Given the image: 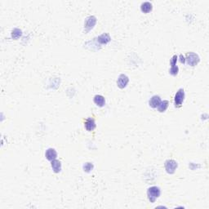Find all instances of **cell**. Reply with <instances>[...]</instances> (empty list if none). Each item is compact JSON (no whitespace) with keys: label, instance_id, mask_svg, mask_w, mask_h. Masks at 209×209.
<instances>
[{"label":"cell","instance_id":"obj_9","mask_svg":"<svg viewBox=\"0 0 209 209\" xmlns=\"http://www.w3.org/2000/svg\"><path fill=\"white\" fill-rule=\"evenodd\" d=\"M45 157L48 160L52 161L56 159L57 158V153L55 149L53 148H49L46 150V153H45Z\"/></svg>","mask_w":209,"mask_h":209},{"label":"cell","instance_id":"obj_4","mask_svg":"<svg viewBox=\"0 0 209 209\" xmlns=\"http://www.w3.org/2000/svg\"><path fill=\"white\" fill-rule=\"evenodd\" d=\"M164 167H165L166 172L168 174H173L175 173L176 170L178 167L177 163L173 159H168L164 163Z\"/></svg>","mask_w":209,"mask_h":209},{"label":"cell","instance_id":"obj_14","mask_svg":"<svg viewBox=\"0 0 209 209\" xmlns=\"http://www.w3.org/2000/svg\"><path fill=\"white\" fill-rule=\"evenodd\" d=\"M168 106H169V101H161V103L158 106V112H160V113L165 112L168 109Z\"/></svg>","mask_w":209,"mask_h":209},{"label":"cell","instance_id":"obj_2","mask_svg":"<svg viewBox=\"0 0 209 209\" xmlns=\"http://www.w3.org/2000/svg\"><path fill=\"white\" fill-rule=\"evenodd\" d=\"M185 91L183 88H180L177 92L174 97V104L176 108H180L182 105L184 101H185Z\"/></svg>","mask_w":209,"mask_h":209},{"label":"cell","instance_id":"obj_10","mask_svg":"<svg viewBox=\"0 0 209 209\" xmlns=\"http://www.w3.org/2000/svg\"><path fill=\"white\" fill-rule=\"evenodd\" d=\"M153 9V5L150 2H144L141 5V12L144 13H149Z\"/></svg>","mask_w":209,"mask_h":209},{"label":"cell","instance_id":"obj_18","mask_svg":"<svg viewBox=\"0 0 209 209\" xmlns=\"http://www.w3.org/2000/svg\"><path fill=\"white\" fill-rule=\"evenodd\" d=\"M178 56L177 55H174V56L172 57V59L170 60V65L171 66H177V62Z\"/></svg>","mask_w":209,"mask_h":209},{"label":"cell","instance_id":"obj_13","mask_svg":"<svg viewBox=\"0 0 209 209\" xmlns=\"http://www.w3.org/2000/svg\"><path fill=\"white\" fill-rule=\"evenodd\" d=\"M111 39L108 34H103L97 38V41L101 44H107L109 42H110Z\"/></svg>","mask_w":209,"mask_h":209},{"label":"cell","instance_id":"obj_6","mask_svg":"<svg viewBox=\"0 0 209 209\" xmlns=\"http://www.w3.org/2000/svg\"><path fill=\"white\" fill-rule=\"evenodd\" d=\"M129 83V78L126 74H122L119 76L118 78V80H117V85L119 87L120 89H124L127 86Z\"/></svg>","mask_w":209,"mask_h":209},{"label":"cell","instance_id":"obj_7","mask_svg":"<svg viewBox=\"0 0 209 209\" xmlns=\"http://www.w3.org/2000/svg\"><path fill=\"white\" fill-rule=\"evenodd\" d=\"M161 101H162V100H161L160 97H159V96L154 95L150 99V101H149V105H150L151 108L155 109V108H158V106L159 105Z\"/></svg>","mask_w":209,"mask_h":209},{"label":"cell","instance_id":"obj_1","mask_svg":"<svg viewBox=\"0 0 209 209\" xmlns=\"http://www.w3.org/2000/svg\"><path fill=\"white\" fill-rule=\"evenodd\" d=\"M161 195L160 188L158 186H151L147 190V196L150 203H154Z\"/></svg>","mask_w":209,"mask_h":209},{"label":"cell","instance_id":"obj_19","mask_svg":"<svg viewBox=\"0 0 209 209\" xmlns=\"http://www.w3.org/2000/svg\"><path fill=\"white\" fill-rule=\"evenodd\" d=\"M180 62L181 64L185 63V56H183V55H180Z\"/></svg>","mask_w":209,"mask_h":209},{"label":"cell","instance_id":"obj_15","mask_svg":"<svg viewBox=\"0 0 209 209\" xmlns=\"http://www.w3.org/2000/svg\"><path fill=\"white\" fill-rule=\"evenodd\" d=\"M21 34H22L21 30L19 29H14L12 32V37L14 39H19L20 37L21 36Z\"/></svg>","mask_w":209,"mask_h":209},{"label":"cell","instance_id":"obj_3","mask_svg":"<svg viewBox=\"0 0 209 209\" xmlns=\"http://www.w3.org/2000/svg\"><path fill=\"white\" fill-rule=\"evenodd\" d=\"M185 61L190 66H195L200 61V56H198L196 53H195V52H189V53H187L186 57H185Z\"/></svg>","mask_w":209,"mask_h":209},{"label":"cell","instance_id":"obj_12","mask_svg":"<svg viewBox=\"0 0 209 209\" xmlns=\"http://www.w3.org/2000/svg\"><path fill=\"white\" fill-rule=\"evenodd\" d=\"M93 101H94V103L99 107H103L104 106V104H105V99H104V97L101 95H96L95 97H94Z\"/></svg>","mask_w":209,"mask_h":209},{"label":"cell","instance_id":"obj_8","mask_svg":"<svg viewBox=\"0 0 209 209\" xmlns=\"http://www.w3.org/2000/svg\"><path fill=\"white\" fill-rule=\"evenodd\" d=\"M96 122L95 119L93 118H88V119H86L85 123H84V127L87 131H92L96 128Z\"/></svg>","mask_w":209,"mask_h":209},{"label":"cell","instance_id":"obj_5","mask_svg":"<svg viewBox=\"0 0 209 209\" xmlns=\"http://www.w3.org/2000/svg\"><path fill=\"white\" fill-rule=\"evenodd\" d=\"M97 24V18L94 16H90L86 18L84 22V29L85 32H89L91 29H93Z\"/></svg>","mask_w":209,"mask_h":209},{"label":"cell","instance_id":"obj_17","mask_svg":"<svg viewBox=\"0 0 209 209\" xmlns=\"http://www.w3.org/2000/svg\"><path fill=\"white\" fill-rule=\"evenodd\" d=\"M178 72H179V68L177 66H171V69L169 70V74H172L173 76L177 75Z\"/></svg>","mask_w":209,"mask_h":209},{"label":"cell","instance_id":"obj_16","mask_svg":"<svg viewBox=\"0 0 209 209\" xmlns=\"http://www.w3.org/2000/svg\"><path fill=\"white\" fill-rule=\"evenodd\" d=\"M94 166L92 163H86L84 165H83V170L86 173H90L91 171H93Z\"/></svg>","mask_w":209,"mask_h":209},{"label":"cell","instance_id":"obj_11","mask_svg":"<svg viewBox=\"0 0 209 209\" xmlns=\"http://www.w3.org/2000/svg\"><path fill=\"white\" fill-rule=\"evenodd\" d=\"M51 166L52 170L55 173H61V163L57 159H55V160H52L51 162Z\"/></svg>","mask_w":209,"mask_h":209}]
</instances>
